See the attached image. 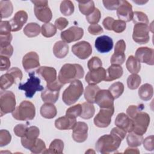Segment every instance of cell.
Returning a JSON list of instances; mask_svg holds the SVG:
<instances>
[{
	"label": "cell",
	"instance_id": "cell-21",
	"mask_svg": "<svg viewBox=\"0 0 154 154\" xmlns=\"http://www.w3.org/2000/svg\"><path fill=\"white\" fill-rule=\"evenodd\" d=\"M96 50L100 53H107L113 48V41L108 35H101L96 38L94 43Z\"/></svg>",
	"mask_w": 154,
	"mask_h": 154
},
{
	"label": "cell",
	"instance_id": "cell-6",
	"mask_svg": "<svg viewBox=\"0 0 154 154\" xmlns=\"http://www.w3.org/2000/svg\"><path fill=\"white\" fill-rule=\"evenodd\" d=\"M16 98L14 94L10 91H2L0 94L1 116L12 112L16 107Z\"/></svg>",
	"mask_w": 154,
	"mask_h": 154
},
{
	"label": "cell",
	"instance_id": "cell-20",
	"mask_svg": "<svg viewBox=\"0 0 154 154\" xmlns=\"http://www.w3.org/2000/svg\"><path fill=\"white\" fill-rule=\"evenodd\" d=\"M28 20V14L24 10L16 13L14 17L9 21L11 26V31L16 32L20 30Z\"/></svg>",
	"mask_w": 154,
	"mask_h": 154
},
{
	"label": "cell",
	"instance_id": "cell-55",
	"mask_svg": "<svg viewBox=\"0 0 154 154\" xmlns=\"http://www.w3.org/2000/svg\"><path fill=\"white\" fill-rule=\"evenodd\" d=\"M153 135H150L146 137L144 140H143V146L146 150L148 151H153L154 149V144H153Z\"/></svg>",
	"mask_w": 154,
	"mask_h": 154
},
{
	"label": "cell",
	"instance_id": "cell-57",
	"mask_svg": "<svg viewBox=\"0 0 154 154\" xmlns=\"http://www.w3.org/2000/svg\"><path fill=\"white\" fill-rule=\"evenodd\" d=\"M126 132L125 131H124L122 129H120V128L118 127H116L112 129V130L111 131L110 134L116 136V137L120 138L121 140H123L126 135Z\"/></svg>",
	"mask_w": 154,
	"mask_h": 154
},
{
	"label": "cell",
	"instance_id": "cell-58",
	"mask_svg": "<svg viewBox=\"0 0 154 154\" xmlns=\"http://www.w3.org/2000/svg\"><path fill=\"white\" fill-rule=\"evenodd\" d=\"M88 31L92 35H99L103 32L100 25L98 24L90 25L88 28Z\"/></svg>",
	"mask_w": 154,
	"mask_h": 154
},
{
	"label": "cell",
	"instance_id": "cell-56",
	"mask_svg": "<svg viewBox=\"0 0 154 154\" xmlns=\"http://www.w3.org/2000/svg\"><path fill=\"white\" fill-rule=\"evenodd\" d=\"M7 72L10 73L11 75H13V76L16 79V83L17 82H20L22 80L23 75H22V72L21 70L19 69V68H17L16 67H12L10 70H8L7 71Z\"/></svg>",
	"mask_w": 154,
	"mask_h": 154
},
{
	"label": "cell",
	"instance_id": "cell-16",
	"mask_svg": "<svg viewBox=\"0 0 154 154\" xmlns=\"http://www.w3.org/2000/svg\"><path fill=\"white\" fill-rule=\"evenodd\" d=\"M133 10L132 5L127 1H121L120 4L117 9V15L119 20L125 22L132 20Z\"/></svg>",
	"mask_w": 154,
	"mask_h": 154
},
{
	"label": "cell",
	"instance_id": "cell-37",
	"mask_svg": "<svg viewBox=\"0 0 154 154\" xmlns=\"http://www.w3.org/2000/svg\"><path fill=\"white\" fill-rule=\"evenodd\" d=\"M14 83L16 84L15 78L10 73L7 72L2 75L0 78V87L1 90H7L10 88Z\"/></svg>",
	"mask_w": 154,
	"mask_h": 154
},
{
	"label": "cell",
	"instance_id": "cell-23",
	"mask_svg": "<svg viewBox=\"0 0 154 154\" xmlns=\"http://www.w3.org/2000/svg\"><path fill=\"white\" fill-rule=\"evenodd\" d=\"M115 125L128 133L133 130L132 119L123 112L118 114L115 120Z\"/></svg>",
	"mask_w": 154,
	"mask_h": 154
},
{
	"label": "cell",
	"instance_id": "cell-3",
	"mask_svg": "<svg viewBox=\"0 0 154 154\" xmlns=\"http://www.w3.org/2000/svg\"><path fill=\"white\" fill-rule=\"evenodd\" d=\"M84 91L82 83L77 79L72 82L69 87L64 91L62 95V99L64 103L67 105L75 103L81 96Z\"/></svg>",
	"mask_w": 154,
	"mask_h": 154
},
{
	"label": "cell",
	"instance_id": "cell-7",
	"mask_svg": "<svg viewBox=\"0 0 154 154\" xmlns=\"http://www.w3.org/2000/svg\"><path fill=\"white\" fill-rule=\"evenodd\" d=\"M34 4L35 17L41 22L49 23L52 17V13L48 6V1H31Z\"/></svg>",
	"mask_w": 154,
	"mask_h": 154
},
{
	"label": "cell",
	"instance_id": "cell-8",
	"mask_svg": "<svg viewBox=\"0 0 154 154\" xmlns=\"http://www.w3.org/2000/svg\"><path fill=\"white\" fill-rule=\"evenodd\" d=\"M132 119L133 121L132 132L140 135L144 134L150 123L149 115L145 112L140 111Z\"/></svg>",
	"mask_w": 154,
	"mask_h": 154
},
{
	"label": "cell",
	"instance_id": "cell-24",
	"mask_svg": "<svg viewBox=\"0 0 154 154\" xmlns=\"http://www.w3.org/2000/svg\"><path fill=\"white\" fill-rule=\"evenodd\" d=\"M76 122V119L66 115L58 118L55 122V126L59 130H69L73 129Z\"/></svg>",
	"mask_w": 154,
	"mask_h": 154
},
{
	"label": "cell",
	"instance_id": "cell-10",
	"mask_svg": "<svg viewBox=\"0 0 154 154\" xmlns=\"http://www.w3.org/2000/svg\"><path fill=\"white\" fill-rule=\"evenodd\" d=\"M114 112V107L100 108L94 119V125L99 128H106L111 122V117Z\"/></svg>",
	"mask_w": 154,
	"mask_h": 154
},
{
	"label": "cell",
	"instance_id": "cell-15",
	"mask_svg": "<svg viewBox=\"0 0 154 154\" xmlns=\"http://www.w3.org/2000/svg\"><path fill=\"white\" fill-rule=\"evenodd\" d=\"M154 51L148 47L138 48L135 52V58L140 62L148 65L154 64Z\"/></svg>",
	"mask_w": 154,
	"mask_h": 154
},
{
	"label": "cell",
	"instance_id": "cell-34",
	"mask_svg": "<svg viewBox=\"0 0 154 154\" xmlns=\"http://www.w3.org/2000/svg\"><path fill=\"white\" fill-rule=\"evenodd\" d=\"M128 70L131 73H138L141 69L140 63L133 55H130L126 63Z\"/></svg>",
	"mask_w": 154,
	"mask_h": 154
},
{
	"label": "cell",
	"instance_id": "cell-9",
	"mask_svg": "<svg viewBox=\"0 0 154 154\" xmlns=\"http://www.w3.org/2000/svg\"><path fill=\"white\" fill-rule=\"evenodd\" d=\"M150 27L144 23L134 24L132 38L135 42L138 44H146L150 40Z\"/></svg>",
	"mask_w": 154,
	"mask_h": 154
},
{
	"label": "cell",
	"instance_id": "cell-52",
	"mask_svg": "<svg viewBox=\"0 0 154 154\" xmlns=\"http://www.w3.org/2000/svg\"><path fill=\"white\" fill-rule=\"evenodd\" d=\"M28 127L23 124H18L13 129L15 135L19 137H24L26 135Z\"/></svg>",
	"mask_w": 154,
	"mask_h": 154
},
{
	"label": "cell",
	"instance_id": "cell-25",
	"mask_svg": "<svg viewBox=\"0 0 154 154\" xmlns=\"http://www.w3.org/2000/svg\"><path fill=\"white\" fill-rule=\"evenodd\" d=\"M106 73L107 75L105 81H112L120 78L123 75V70L121 66L112 64L108 68Z\"/></svg>",
	"mask_w": 154,
	"mask_h": 154
},
{
	"label": "cell",
	"instance_id": "cell-13",
	"mask_svg": "<svg viewBox=\"0 0 154 154\" xmlns=\"http://www.w3.org/2000/svg\"><path fill=\"white\" fill-rule=\"evenodd\" d=\"M72 51L79 59L85 60L91 54L92 47L88 42L81 41L72 46Z\"/></svg>",
	"mask_w": 154,
	"mask_h": 154
},
{
	"label": "cell",
	"instance_id": "cell-35",
	"mask_svg": "<svg viewBox=\"0 0 154 154\" xmlns=\"http://www.w3.org/2000/svg\"><path fill=\"white\" fill-rule=\"evenodd\" d=\"M143 140V135L135 134L132 131L129 132L126 138L127 143L131 147H136L140 146L142 144Z\"/></svg>",
	"mask_w": 154,
	"mask_h": 154
},
{
	"label": "cell",
	"instance_id": "cell-49",
	"mask_svg": "<svg viewBox=\"0 0 154 154\" xmlns=\"http://www.w3.org/2000/svg\"><path fill=\"white\" fill-rule=\"evenodd\" d=\"M102 66L101 60L97 57H93L90 59L87 63V66L89 70H93L97 69Z\"/></svg>",
	"mask_w": 154,
	"mask_h": 154
},
{
	"label": "cell",
	"instance_id": "cell-14",
	"mask_svg": "<svg viewBox=\"0 0 154 154\" xmlns=\"http://www.w3.org/2000/svg\"><path fill=\"white\" fill-rule=\"evenodd\" d=\"M126 49V43L123 40H119L114 48V52L110 58L112 64L121 66L125 61V51Z\"/></svg>",
	"mask_w": 154,
	"mask_h": 154
},
{
	"label": "cell",
	"instance_id": "cell-19",
	"mask_svg": "<svg viewBox=\"0 0 154 154\" xmlns=\"http://www.w3.org/2000/svg\"><path fill=\"white\" fill-rule=\"evenodd\" d=\"M106 77V70L100 67L93 70H89L85 76V81L89 85H96L102 81H105Z\"/></svg>",
	"mask_w": 154,
	"mask_h": 154
},
{
	"label": "cell",
	"instance_id": "cell-53",
	"mask_svg": "<svg viewBox=\"0 0 154 154\" xmlns=\"http://www.w3.org/2000/svg\"><path fill=\"white\" fill-rule=\"evenodd\" d=\"M11 31V26L10 22L7 20H1L0 22V35H5L10 34Z\"/></svg>",
	"mask_w": 154,
	"mask_h": 154
},
{
	"label": "cell",
	"instance_id": "cell-27",
	"mask_svg": "<svg viewBox=\"0 0 154 154\" xmlns=\"http://www.w3.org/2000/svg\"><path fill=\"white\" fill-rule=\"evenodd\" d=\"M57 114V108L53 103H45L40 108V114L45 119H52L56 116Z\"/></svg>",
	"mask_w": 154,
	"mask_h": 154
},
{
	"label": "cell",
	"instance_id": "cell-51",
	"mask_svg": "<svg viewBox=\"0 0 154 154\" xmlns=\"http://www.w3.org/2000/svg\"><path fill=\"white\" fill-rule=\"evenodd\" d=\"M126 22L120 20H114L112 26V30L116 33H120L124 31L126 29Z\"/></svg>",
	"mask_w": 154,
	"mask_h": 154
},
{
	"label": "cell",
	"instance_id": "cell-50",
	"mask_svg": "<svg viewBox=\"0 0 154 154\" xmlns=\"http://www.w3.org/2000/svg\"><path fill=\"white\" fill-rule=\"evenodd\" d=\"M39 134V129L37 126H32L28 128L26 135L25 137L29 140H35L38 138Z\"/></svg>",
	"mask_w": 154,
	"mask_h": 154
},
{
	"label": "cell",
	"instance_id": "cell-31",
	"mask_svg": "<svg viewBox=\"0 0 154 154\" xmlns=\"http://www.w3.org/2000/svg\"><path fill=\"white\" fill-rule=\"evenodd\" d=\"M100 88L96 85H88L86 87L84 91V97L87 102L94 103H95V97Z\"/></svg>",
	"mask_w": 154,
	"mask_h": 154
},
{
	"label": "cell",
	"instance_id": "cell-61",
	"mask_svg": "<svg viewBox=\"0 0 154 154\" xmlns=\"http://www.w3.org/2000/svg\"><path fill=\"white\" fill-rule=\"evenodd\" d=\"M12 40V35L11 34L0 35V47L10 45V43Z\"/></svg>",
	"mask_w": 154,
	"mask_h": 154
},
{
	"label": "cell",
	"instance_id": "cell-43",
	"mask_svg": "<svg viewBox=\"0 0 154 154\" xmlns=\"http://www.w3.org/2000/svg\"><path fill=\"white\" fill-rule=\"evenodd\" d=\"M134 24L144 23L149 24V19L147 16L142 11H134L133 14L132 20Z\"/></svg>",
	"mask_w": 154,
	"mask_h": 154
},
{
	"label": "cell",
	"instance_id": "cell-11",
	"mask_svg": "<svg viewBox=\"0 0 154 154\" xmlns=\"http://www.w3.org/2000/svg\"><path fill=\"white\" fill-rule=\"evenodd\" d=\"M114 100L108 90H99L95 97L96 103L100 108H109L114 106Z\"/></svg>",
	"mask_w": 154,
	"mask_h": 154
},
{
	"label": "cell",
	"instance_id": "cell-60",
	"mask_svg": "<svg viewBox=\"0 0 154 154\" xmlns=\"http://www.w3.org/2000/svg\"><path fill=\"white\" fill-rule=\"evenodd\" d=\"M69 24L68 20L64 17H59L55 21V26L59 30H63Z\"/></svg>",
	"mask_w": 154,
	"mask_h": 154
},
{
	"label": "cell",
	"instance_id": "cell-36",
	"mask_svg": "<svg viewBox=\"0 0 154 154\" xmlns=\"http://www.w3.org/2000/svg\"><path fill=\"white\" fill-rule=\"evenodd\" d=\"M82 112L80 117L84 119H91L94 114L95 108L93 103L84 102L82 105Z\"/></svg>",
	"mask_w": 154,
	"mask_h": 154
},
{
	"label": "cell",
	"instance_id": "cell-46",
	"mask_svg": "<svg viewBox=\"0 0 154 154\" xmlns=\"http://www.w3.org/2000/svg\"><path fill=\"white\" fill-rule=\"evenodd\" d=\"M100 17H101L100 11L97 8H95L94 11L91 14H90L88 16H86V19L87 22L90 23L91 25L97 24L99 22Z\"/></svg>",
	"mask_w": 154,
	"mask_h": 154
},
{
	"label": "cell",
	"instance_id": "cell-2",
	"mask_svg": "<svg viewBox=\"0 0 154 154\" xmlns=\"http://www.w3.org/2000/svg\"><path fill=\"white\" fill-rule=\"evenodd\" d=\"M121 140L111 134L101 136L96 143V150L101 153H109L118 149L120 146Z\"/></svg>",
	"mask_w": 154,
	"mask_h": 154
},
{
	"label": "cell",
	"instance_id": "cell-42",
	"mask_svg": "<svg viewBox=\"0 0 154 154\" xmlns=\"http://www.w3.org/2000/svg\"><path fill=\"white\" fill-rule=\"evenodd\" d=\"M141 77L137 73H132L129 75L127 79V85L129 89L135 90L141 84Z\"/></svg>",
	"mask_w": 154,
	"mask_h": 154
},
{
	"label": "cell",
	"instance_id": "cell-32",
	"mask_svg": "<svg viewBox=\"0 0 154 154\" xmlns=\"http://www.w3.org/2000/svg\"><path fill=\"white\" fill-rule=\"evenodd\" d=\"M41 31L40 25L34 22L28 23L23 29L24 34L28 37H34L37 36Z\"/></svg>",
	"mask_w": 154,
	"mask_h": 154
},
{
	"label": "cell",
	"instance_id": "cell-44",
	"mask_svg": "<svg viewBox=\"0 0 154 154\" xmlns=\"http://www.w3.org/2000/svg\"><path fill=\"white\" fill-rule=\"evenodd\" d=\"M82 112V105L79 103L70 106L66 110V115L76 119L77 117L80 116Z\"/></svg>",
	"mask_w": 154,
	"mask_h": 154
},
{
	"label": "cell",
	"instance_id": "cell-64",
	"mask_svg": "<svg viewBox=\"0 0 154 154\" xmlns=\"http://www.w3.org/2000/svg\"><path fill=\"white\" fill-rule=\"evenodd\" d=\"M125 153H140V151L137 148L128 147L124 152Z\"/></svg>",
	"mask_w": 154,
	"mask_h": 154
},
{
	"label": "cell",
	"instance_id": "cell-48",
	"mask_svg": "<svg viewBox=\"0 0 154 154\" xmlns=\"http://www.w3.org/2000/svg\"><path fill=\"white\" fill-rule=\"evenodd\" d=\"M143 104L139 105H130L126 109L127 115L131 119H133L138 112L142 111L144 109Z\"/></svg>",
	"mask_w": 154,
	"mask_h": 154
},
{
	"label": "cell",
	"instance_id": "cell-39",
	"mask_svg": "<svg viewBox=\"0 0 154 154\" xmlns=\"http://www.w3.org/2000/svg\"><path fill=\"white\" fill-rule=\"evenodd\" d=\"M108 90L112 94L113 98L116 99L123 94L124 91V85L120 82H116L111 85Z\"/></svg>",
	"mask_w": 154,
	"mask_h": 154
},
{
	"label": "cell",
	"instance_id": "cell-5",
	"mask_svg": "<svg viewBox=\"0 0 154 154\" xmlns=\"http://www.w3.org/2000/svg\"><path fill=\"white\" fill-rule=\"evenodd\" d=\"M29 78L27 81L24 83H19L18 88L25 91V94L26 97L32 98L36 91L43 90V87L40 85V79L35 76L34 72L28 73Z\"/></svg>",
	"mask_w": 154,
	"mask_h": 154
},
{
	"label": "cell",
	"instance_id": "cell-18",
	"mask_svg": "<svg viewBox=\"0 0 154 154\" xmlns=\"http://www.w3.org/2000/svg\"><path fill=\"white\" fill-rule=\"evenodd\" d=\"M88 125L83 122H76L73 128L72 138L77 143L84 142L88 137Z\"/></svg>",
	"mask_w": 154,
	"mask_h": 154
},
{
	"label": "cell",
	"instance_id": "cell-63",
	"mask_svg": "<svg viewBox=\"0 0 154 154\" xmlns=\"http://www.w3.org/2000/svg\"><path fill=\"white\" fill-rule=\"evenodd\" d=\"M114 18L111 17H106L103 19L102 24L106 29L110 31L112 30V26L114 23Z\"/></svg>",
	"mask_w": 154,
	"mask_h": 154
},
{
	"label": "cell",
	"instance_id": "cell-28",
	"mask_svg": "<svg viewBox=\"0 0 154 154\" xmlns=\"http://www.w3.org/2000/svg\"><path fill=\"white\" fill-rule=\"evenodd\" d=\"M60 91L52 90L46 88L41 93V98L45 103H55L59 97Z\"/></svg>",
	"mask_w": 154,
	"mask_h": 154
},
{
	"label": "cell",
	"instance_id": "cell-54",
	"mask_svg": "<svg viewBox=\"0 0 154 154\" xmlns=\"http://www.w3.org/2000/svg\"><path fill=\"white\" fill-rule=\"evenodd\" d=\"M121 1H103L102 2L105 8L108 10H115L118 8Z\"/></svg>",
	"mask_w": 154,
	"mask_h": 154
},
{
	"label": "cell",
	"instance_id": "cell-45",
	"mask_svg": "<svg viewBox=\"0 0 154 154\" xmlns=\"http://www.w3.org/2000/svg\"><path fill=\"white\" fill-rule=\"evenodd\" d=\"M46 149V145L45 142L40 138H37L34 145L29 150L33 153H43Z\"/></svg>",
	"mask_w": 154,
	"mask_h": 154
},
{
	"label": "cell",
	"instance_id": "cell-41",
	"mask_svg": "<svg viewBox=\"0 0 154 154\" xmlns=\"http://www.w3.org/2000/svg\"><path fill=\"white\" fill-rule=\"evenodd\" d=\"M42 34L45 37H51L57 32V28L51 23H45L41 28Z\"/></svg>",
	"mask_w": 154,
	"mask_h": 154
},
{
	"label": "cell",
	"instance_id": "cell-4",
	"mask_svg": "<svg viewBox=\"0 0 154 154\" xmlns=\"http://www.w3.org/2000/svg\"><path fill=\"white\" fill-rule=\"evenodd\" d=\"M11 113L13 118L17 120H31L35 116V108L32 102L23 100Z\"/></svg>",
	"mask_w": 154,
	"mask_h": 154
},
{
	"label": "cell",
	"instance_id": "cell-26",
	"mask_svg": "<svg viewBox=\"0 0 154 154\" xmlns=\"http://www.w3.org/2000/svg\"><path fill=\"white\" fill-rule=\"evenodd\" d=\"M53 53L58 58H64L69 53V45L63 40L57 42L53 47Z\"/></svg>",
	"mask_w": 154,
	"mask_h": 154
},
{
	"label": "cell",
	"instance_id": "cell-30",
	"mask_svg": "<svg viewBox=\"0 0 154 154\" xmlns=\"http://www.w3.org/2000/svg\"><path fill=\"white\" fill-rule=\"evenodd\" d=\"M64 142L60 139H55L50 144L49 149H45L44 153H62L64 149Z\"/></svg>",
	"mask_w": 154,
	"mask_h": 154
},
{
	"label": "cell",
	"instance_id": "cell-62",
	"mask_svg": "<svg viewBox=\"0 0 154 154\" xmlns=\"http://www.w3.org/2000/svg\"><path fill=\"white\" fill-rule=\"evenodd\" d=\"M0 59H1V67H0L1 71L8 70L10 68L11 65L9 58L7 57L1 55Z\"/></svg>",
	"mask_w": 154,
	"mask_h": 154
},
{
	"label": "cell",
	"instance_id": "cell-1",
	"mask_svg": "<svg viewBox=\"0 0 154 154\" xmlns=\"http://www.w3.org/2000/svg\"><path fill=\"white\" fill-rule=\"evenodd\" d=\"M84 75L83 67L79 64H65L58 73V80L63 85L82 78Z\"/></svg>",
	"mask_w": 154,
	"mask_h": 154
},
{
	"label": "cell",
	"instance_id": "cell-47",
	"mask_svg": "<svg viewBox=\"0 0 154 154\" xmlns=\"http://www.w3.org/2000/svg\"><path fill=\"white\" fill-rule=\"evenodd\" d=\"M11 140V135L6 129L0 131V146L3 147L8 144Z\"/></svg>",
	"mask_w": 154,
	"mask_h": 154
},
{
	"label": "cell",
	"instance_id": "cell-22",
	"mask_svg": "<svg viewBox=\"0 0 154 154\" xmlns=\"http://www.w3.org/2000/svg\"><path fill=\"white\" fill-rule=\"evenodd\" d=\"M36 72L46 82V84L52 83L57 80V71L54 67L41 66L37 69Z\"/></svg>",
	"mask_w": 154,
	"mask_h": 154
},
{
	"label": "cell",
	"instance_id": "cell-12",
	"mask_svg": "<svg viewBox=\"0 0 154 154\" xmlns=\"http://www.w3.org/2000/svg\"><path fill=\"white\" fill-rule=\"evenodd\" d=\"M84 35L82 28L73 26L61 32V38L63 41L69 43L80 40Z\"/></svg>",
	"mask_w": 154,
	"mask_h": 154
},
{
	"label": "cell",
	"instance_id": "cell-38",
	"mask_svg": "<svg viewBox=\"0 0 154 154\" xmlns=\"http://www.w3.org/2000/svg\"><path fill=\"white\" fill-rule=\"evenodd\" d=\"M78 7L80 12L85 16L91 14L94 10V4L93 1H78Z\"/></svg>",
	"mask_w": 154,
	"mask_h": 154
},
{
	"label": "cell",
	"instance_id": "cell-29",
	"mask_svg": "<svg viewBox=\"0 0 154 154\" xmlns=\"http://www.w3.org/2000/svg\"><path fill=\"white\" fill-rule=\"evenodd\" d=\"M153 94V89L151 84H144L142 85L138 90V96L140 98L144 100L147 101L151 99Z\"/></svg>",
	"mask_w": 154,
	"mask_h": 154
},
{
	"label": "cell",
	"instance_id": "cell-33",
	"mask_svg": "<svg viewBox=\"0 0 154 154\" xmlns=\"http://www.w3.org/2000/svg\"><path fill=\"white\" fill-rule=\"evenodd\" d=\"M13 11V4L10 1H0V11L1 19L7 18L10 16Z\"/></svg>",
	"mask_w": 154,
	"mask_h": 154
},
{
	"label": "cell",
	"instance_id": "cell-17",
	"mask_svg": "<svg viewBox=\"0 0 154 154\" xmlns=\"http://www.w3.org/2000/svg\"><path fill=\"white\" fill-rule=\"evenodd\" d=\"M22 66L28 73L31 71L40 67L39 57L35 52H29L26 54L22 59Z\"/></svg>",
	"mask_w": 154,
	"mask_h": 154
},
{
	"label": "cell",
	"instance_id": "cell-40",
	"mask_svg": "<svg viewBox=\"0 0 154 154\" xmlns=\"http://www.w3.org/2000/svg\"><path fill=\"white\" fill-rule=\"evenodd\" d=\"M75 7L73 2L69 0L63 1L60 4V11L66 16H69L72 14L74 12Z\"/></svg>",
	"mask_w": 154,
	"mask_h": 154
},
{
	"label": "cell",
	"instance_id": "cell-59",
	"mask_svg": "<svg viewBox=\"0 0 154 154\" xmlns=\"http://www.w3.org/2000/svg\"><path fill=\"white\" fill-rule=\"evenodd\" d=\"M13 52V48L11 45L0 47V54L2 56L10 57Z\"/></svg>",
	"mask_w": 154,
	"mask_h": 154
}]
</instances>
